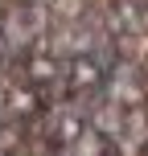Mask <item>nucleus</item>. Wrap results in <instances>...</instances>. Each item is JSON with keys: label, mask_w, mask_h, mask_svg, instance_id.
<instances>
[{"label": "nucleus", "mask_w": 148, "mask_h": 156, "mask_svg": "<svg viewBox=\"0 0 148 156\" xmlns=\"http://www.w3.org/2000/svg\"><path fill=\"white\" fill-rule=\"evenodd\" d=\"M0 111H4L8 119H33V115H41V111H49V103H45V94L33 82L4 78V86H0Z\"/></svg>", "instance_id": "obj_1"}]
</instances>
